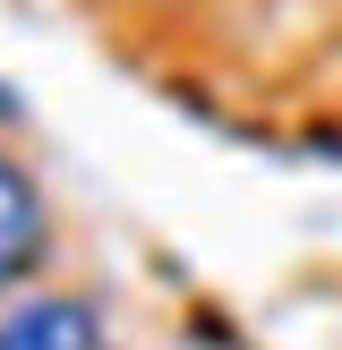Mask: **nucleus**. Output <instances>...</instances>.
<instances>
[{"label":"nucleus","mask_w":342,"mask_h":350,"mask_svg":"<svg viewBox=\"0 0 342 350\" xmlns=\"http://www.w3.org/2000/svg\"><path fill=\"white\" fill-rule=\"evenodd\" d=\"M0 350H103V317L77 291H43L0 317Z\"/></svg>","instance_id":"1"},{"label":"nucleus","mask_w":342,"mask_h":350,"mask_svg":"<svg viewBox=\"0 0 342 350\" xmlns=\"http://www.w3.org/2000/svg\"><path fill=\"white\" fill-rule=\"evenodd\" d=\"M43 256V188L0 154V291Z\"/></svg>","instance_id":"2"}]
</instances>
